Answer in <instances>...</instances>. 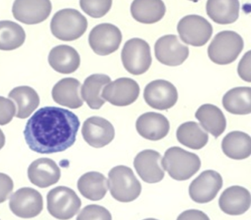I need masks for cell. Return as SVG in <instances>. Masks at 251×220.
Listing matches in <instances>:
<instances>
[{
    "label": "cell",
    "mask_w": 251,
    "mask_h": 220,
    "mask_svg": "<svg viewBox=\"0 0 251 220\" xmlns=\"http://www.w3.org/2000/svg\"><path fill=\"white\" fill-rule=\"evenodd\" d=\"M79 126V118L73 112L47 106L31 116L26 122L24 136L32 151L52 154L65 151L75 144Z\"/></svg>",
    "instance_id": "1"
},
{
    "label": "cell",
    "mask_w": 251,
    "mask_h": 220,
    "mask_svg": "<svg viewBox=\"0 0 251 220\" xmlns=\"http://www.w3.org/2000/svg\"><path fill=\"white\" fill-rule=\"evenodd\" d=\"M164 170L176 181H187L197 173L201 166L199 156L178 147L166 150L162 159Z\"/></svg>",
    "instance_id": "2"
},
{
    "label": "cell",
    "mask_w": 251,
    "mask_h": 220,
    "mask_svg": "<svg viewBox=\"0 0 251 220\" xmlns=\"http://www.w3.org/2000/svg\"><path fill=\"white\" fill-rule=\"evenodd\" d=\"M51 33L59 40L72 41L78 39L86 32L88 20L75 9L59 10L51 19Z\"/></svg>",
    "instance_id": "3"
},
{
    "label": "cell",
    "mask_w": 251,
    "mask_h": 220,
    "mask_svg": "<svg viewBox=\"0 0 251 220\" xmlns=\"http://www.w3.org/2000/svg\"><path fill=\"white\" fill-rule=\"evenodd\" d=\"M244 48L241 35L234 31L218 32L208 47V55L213 63L227 65L237 60Z\"/></svg>",
    "instance_id": "4"
},
{
    "label": "cell",
    "mask_w": 251,
    "mask_h": 220,
    "mask_svg": "<svg viewBox=\"0 0 251 220\" xmlns=\"http://www.w3.org/2000/svg\"><path fill=\"white\" fill-rule=\"evenodd\" d=\"M108 187L113 198L122 203L134 201L142 191L141 184L132 169L123 165L115 166L110 171Z\"/></svg>",
    "instance_id": "5"
},
{
    "label": "cell",
    "mask_w": 251,
    "mask_h": 220,
    "mask_svg": "<svg viewBox=\"0 0 251 220\" xmlns=\"http://www.w3.org/2000/svg\"><path fill=\"white\" fill-rule=\"evenodd\" d=\"M81 206L80 199L69 187H56L47 194V209L56 219H72L80 210Z\"/></svg>",
    "instance_id": "6"
},
{
    "label": "cell",
    "mask_w": 251,
    "mask_h": 220,
    "mask_svg": "<svg viewBox=\"0 0 251 220\" xmlns=\"http://www.w3.org/2000/svg\"><path fill=\"white\" fill-rule=\"evenodd\" d=\"M122 60L127 72L133 75H143L151 65L150 46L141 38L128 40L122 50Z\"/></svg>",
    "instance_id": "7"
},
{
    "label": "cell",
    "mask_w": 251,
    "mask_h": 220,
    "mask_svg": "<svg viewBox=\"0 0 251 220\" xmlns=\"http://www.w3.org/2000/svg\"><path fill=\"white\" fill-rule=\"evenodd\" d=\"M177 31L183 42L193 47H202L210 39L213 28L205 18L188 15L179 21Z\"/></svg>",
    "instance_id": "8"
},
{
    "label": "cell",
    "mask_w": 251,
    "mask_h": 220,
    "mask_svg": "<svg viewBox=\"0 0 251 220\" xmlns=\"http://www.w3.org/2000/svg\"><path fill=\"white\" fill-rule=\"evenodd\" d=\"M122 41L120 29L113 24L103 23L93 28L88 42L99 55H109L119 50Z\"/></svg>",
    "instance_id": "9"
},
{
    "label": "cell",
    "mask_w": 251,
    "mask_h": 220,
    "mask_svg": "<svg viewBox=\"0 0 251 220\" xmlns=\"http://www.w3.org/2000/svg\"><path fill=\"white\" fill-rule=\"evenodd\" d=\"M9 206L16 216L29 219L41 214L44 209V200L39 192L29 187H25L12 194Z\"/></svg>",
    "instance_id": "10"
},
{
    "label": "cell",
    "mask_w": 251,
    "mask_h": 220,
    "mask_svg": "<svg viewBox=\"0 0 251 220\" xmlns=\"http://www.w3.org/2000/svg\"><path fill=\"white\" fill-rule=\"evenodd\" d=\"M224 181L221 174L216 171L206 170L196 178L189 187V194L197 203H209L218 195Z\"/></svg>",
    "instance_id": "11"
},
{
    "label": "cell",
    "mask_w": 251,
    "mask_h": 220,
    "mask_svg": "<svg viewBox=\"0 0 251 220\" xmlns=\"http://www.w3.org/2000/svg\"><path fill=\"white\" fill-rule=\"evenodd\" d=\"M143 97L150 107L160 110L171 109L178 98L175 85L165 80H156L149 82L145 88Z\"/></svg>",
    "instance_id": "12"
},
{
    "label": "cell",
    "mask_w": 251,
    "mask_h": 220,
    "mask_svg": "<svg viewBox=\"0 0 251 220\" xmlns=\"http://www.w3.org/2000/svg\"><path fill=\"white\" fill-rule=\"evenodd\" d=\"M140 86L135 81L122 78L106 85L101 97L113 106L124 107L134 103L140 95Z\"/></svg>",
    "instance_id": "13"
},
{
    "label": "cell",
    "mask_w": 251,
    "mask_h": 220,
    "mask_svg": "<svg viewBox=\"0 0 251 220\" xmlns=\"http://www.w3.org/2000/svg\"><path fill=\"white\" fill-rule=\"evenodd\" d=\"M155 56L162 64L177 66L182 64L189 56V48L176 35H166L156 41Z\"/></svg>",
    "instance_id": "14"
},
{
    "label": "cell",
    "mask_w": 251,
    "mask_h": 220,
    "mask_svg": "<svg viewBox=\"0 0 251 220\" xmlns=\"http://www.w3.org/2000/svg\"><path fill=\"white\" fill-rule=\"evenodd\" d=\"M82 134L84 139L90 146L101 148L114 139L115 129L107 119L100 116H92L84 122Z\"/></svg>",
    "instance_id": "15"
},
{
    "label": "cell",
    "mask_w": 251,
    "mask_h": 220,
    "mask_svg": "<svg viewBox=\"0 0 251 220\" xmlns=\"http://www.w3.org/2000/svg\"><path fill=\"white\" fill-rule=\"evenodd\" d=\"M51 8L49 0H18L13 3L12 12L16 20L25 25H37L50 16Z\"/></svg>",
    "instance_id": "16"
},
{
    "label": "cell",
    "mask_w": 251,
    "mask_h": 220,
    "mask_svg": "<svg viewBox=\"0 0 251 220\" xmlns=\"http://www.w3.org/2000/svg\"><path fill=\"white\" fill-rule=\"evenodd\" d=\"M162 159V156L157 151L143 150L134 158V166L143 181L148 184H156L160 182L165 177Z\"/></svg>",
    "instance_id": "17"
},
{
    "label": "cell",
    "mask_w": 251,
    "mask_h": 220,
    "mask_svg": "<svg viewBox=\"0 0 251 220\" xmlns=\"http://www.w3.org/2000/svg\"><path fill=\"white\" fill-rule=\"evenodd\" d=\"M28 178L39 188H47L57 184L61 176L60 168L50 159H37L28 168Z\"/></svg>",
    "instance_id": "18"
},
{
    "label": "cell",
    "mask_w": 251,
    "mask_h": 220,
    "mask_svg": "<svg viewBox=\"0 0 251 220\" xmlns=\"http://www.w3.org/2000/svg\"><path fill=\"white\" fill-rule=\"evenodd\" d=\"M219 206L224 213L239 216L246 213L251 206V194L249 190L240 186L228 187L221 194Z\"/></svg>",
    "instance_id": "19"
},
{
    "label": "cell",
    "mask_w": 251,
    "mask_h": 220,
    "mask_svg": "<svg viewBox=\"0 0 251 220\" xmlns=\"http://www.w3.org/2000/svg\"><path fill=\"white\" fill-rule=\"evenodd\" d=\"M137 133L146 139L159 141L165 138L170 131V122L164 115L148 112L139 116L136 122Z\"/></svg>",
    "instance_id": "20"
},
{
    "label": "cell",
    "mask_w": 251,
    "mask_h": 220,
    "mask_svg": "<svg viewBox=\"0 0 251 220\" xmlns=\"http://www.w3.org/2000/svg\"><path fill=\"white\" fill-rule=\"evenodd\" d=\"M81 82L75 78H63L53 87V100L60 106L72 109L83 106V99L80 96Z\"/></svg>",
    "instance_id": "21"
},
{
    "label": "cell",
    "mask_w": 251,
    "mask_h": 220,
    "mask_svg": "<svg viewBox=\"0 0 251 220\" xmlns=\"http://www.w3.org/2000/svg\"><path fill=\"white\" fill-rule=\"evenodd\" d=\"M51 67L59 73L72 74L76 72L80 65V56L73 47L59 45L50 51L48 57Z\"/></svg>",
    "instance_id": "22"
},
{
    "label": "cell",
    "mask_w": 251,
    "mask_h": 220,
    "mask_svg": "<svg viewBox=\"0 0 251 220\" xmlns=\"http://www.w3.org/2000/svg\"><path fill=\"white\" fill-rule=\"evenodd\" d=\"M196 118L203 129L215 138L221 137L226 128V119L224 113L214 105H202L196 111Z\"/></svg>",
    "instance_id": "23"
},
{
    "label": "cell",
    "mask_w": 251,
    "mask_h": 220,
    "mask_svg": "<svg viewBox=\"0 0 251 220\" xmlns=\"http://www.w3.org/2000/svg\"><path fill=\"white\" fill-rule=\"evenodd\" d=\"M240 1L237 0H209L206 2V13L211 19L219 25L235 22L240 14Z\"/></svg>",
    "instance_id": "24"
},
{
    "label": "cell",
    "mask_w": 251,
    "mask_h": 220,
    "mask_svg": "<svg viewBox=\"0 0 251 220\" xmlns=\"http://www.w3.org/2000/svg\"><path fill=\"white\" fill-rule=\"evenodd\" d=\"M77 188L85 198L92 201H99L104 198L107 194L108 181L100 172H87L78 181Z\"/></svg>",
    "instance_id": "25"
},
{
    "label": "cell",
    "mask_w": 251,
    "mask_h": 220,
    "mask_svg": "<svg viewBox=\"0 0 251 220\" xmlns=\"http://www.w3.org/2000/svg\"><path fill=\"white\" fill-rule=\"evenodd\" d=\"M111 82L110 77L101 74H95L86 78L82 86V99L86 102L91 109H101L105 100L101 97L102 90L106 85Z\"/></svg>",
    "instance_id": "26"
},
{
    "label": "cell",
    "mask_w": 251,
    "mask_h": 220,
    "mask_svg": "<svg viewBox=\"0 0 251 220\" xmlns=\"http://www.w3.org/2000/svg\"><path fill=\"white\" fill-rule=\"evenodd\" d=\"M165 12L166 7L160 0H136L131 5L132 17L146 25L159 22L165 16Z\"/></svg>",
    "instance_id": "27"
},
{
    "label": "cell",
    "mask_w": 251,
    "mask_h": 220,
    "mask_svg": "<svg viewBox=\"0 0 251 220\" xmlns=\"http://www.w3.org/2000/svg\"><path fill=\"white\" fill-rule=\"evenodd\" d=\"M222 150L227 157L243 160L251 156V137L242 131H232L222 141Z\"/></svg>",
    "instance_id": "28"
},
{
    "label": "cell",
    "mask_w": 251,
    "mask_h": 220,
    "mask_svg": "<svg viewBox=\"0 0 251 220\" xmlns=\"http://www.w3.org/2000/svg\"><path fill=\"white\" fill-rule=\"evenodd\" d=\"M224 109L235 115L251 113V87H236L223 97Z\"/></svg>",
    "instance_id": "29"
},
{
    "label": "cell",
    "mask_w": 251,
    "mask_h": 220,
    "mask_svg": "<svg viewBox=\"0 0 251 220\" xmlns=\"http://www.w3.org/2000/svg\"><path fill=\"white\" fill-rule=\"evenodd\" d=\"M8 97L17 106L16 116L19 119L29 117L40 104L38 93L29 86L16 87L9 93Z\"/></svg>",
    "instance_id": "30"
},
{
    "label": "cell",
    "mask_w": 251,
    "mask_h": 220,
    "mask_svg": "<svg viewBox=\"0 0 251 220\" xmlns=\"http://www.w3.org/2000/svg\"><path fill=\"white\" fill-rule=\"evenodd\" d=\"M178 142L193 150H201L209 141V135L199 124L195 122H184L176 131Z\"/></svg>",
    "instance_id": "31"
},
{
    "label": "cell",
    "mask_w": 251,
    "mask_h": 220,
    "mask_svg": "<svg viewBox=\"0 0 251 220\" xmlns=\"http://www.w3.org/2000/svg\"><path fill=\"white\" fill-rule=\"evenodd\" d=\"M26 38L25 29L12 21H0V50L10 51L23 45Z\"/></svg>",
    "instance_id": "32"
},
{
    "label": "cell",
    "mask_w": 251,
    "mask_h": 220,
    "mask_svg": "<svg viewBox=\"0 0 251 220\" xmlns=\"http://www.w3.org/2000/svg\"><path fill=\"white\" fill-rule=\"evenodd\" d=\"M112 1H94V0H82L80 7L84 12L91 17L99 19L105 16L112 7Z\"/></svg>",
    "instance_id": "33"
},
{
    "label": "cell",
    "mask_w": 251,
    "mask_h": 220,
    "mask_svg": "<svg viewBox=\"0 0 251 220\" xmlns=\"http://www.w3.org/2000/svg\"><path fill=\"white\" fill-rule=\"evenodd\" d=\"M78 220H112V215L107 209L97 205H89L84 208L78 215Z\"/></svg>",
    "instance_id": "34"
},
{
    "label": "cell",
    "mask_w": 251,
    "mask_h": 220,
    "mask_svg": "<svg viewBox=\"0 0 251 220\" xmlns=\"http://www.w3.org/2000/svg\"><path fill=\"white\" fill-rule=\"evenodd\" d=\"M16 113V107L11 100L0 96V125L10 123Z\"/></svg>",
    "instance_id": "35"
},
{
    "label": "cell",
    "mask_w": 251,
    "mask_h": 220,
    "mask_svg": "<svg viewBox=\"0 0 251 220\" xmlns=\"http://www.w3.org/2000/svg\"><path fill=\"white\" fill-rule=\"evenodd\" d=\"M237 72L243 81L251 82V50L248 51L239 62Z\"/></svg>",
    "instance_id": "36"
},
{
    "label": "cell",
    "mask_w": 251,
    "mask_h": 220,
    "mask_svg": "<svg viewBox=\"0 0 251 220\" xmlns=\"http://www.w3.org/2000/svg\"><path fill=\"white\" fill-rule=\"evenodd\" d=\"M13 190V180L6 174L0 172V203L7 200Z\"/></svg>",
    "instance_id": "37"
},
{
    "label": "cell",
    "mask_w": 251,
    "mask_h": 220,
    "mask_svg": "<svg viewBox=\"0 0 251 220\" xmlns=\"http://www.w3.org/2000/svg\"><path fill=\"white\" fill-rule=\"evenodd\" d=\"M209 220L207 215L200 211L190 210L180 215L178 220Z\"/></svg>",
    "instance_id": "38"
},
{
    "label": "cell",
    "mask_w": 251,
    "mask_h": 220,
    "mask_svg": "<svg viewBox=\"0 0 251 220\" xmlns=\"http://www.w3.org/2000/svg\"><path fill=\"white\" fill-rule=\"evenodd\" d=\"M4 144H5V137H4V134H3L2 131L0 129V150L2 149Z\"/></svg>",
    "instance_id": "39"
}]
</instances>
